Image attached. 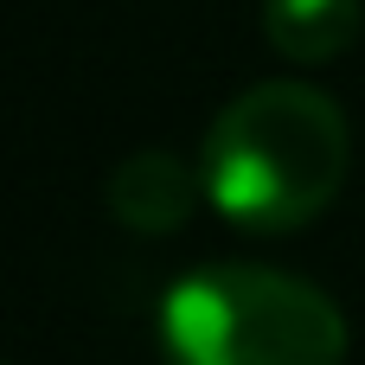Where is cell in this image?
Returning <instances> with one entry per match:
<instances>
[{
  "label": "cell",
  "instance_id": "cell-2",
  "mask_svg": "<svg viewBox=\"0 0 365 365\" xmlns=\"http://www.w3.org/2000/svg\"><path fill=\"white\" fill-rule=\"evenodd\" d=\"M160 353L173 365H346V314L308 276L212 263L160 295Z\"/></svg>",
  "mask_w": 365,
  "mask_h": 365
},
{
  "label": "cell",
  "instance_id": "cell-1",
  "mask_svg": "<svg viewBox=\"0 0 365 365\" xmlns=\"http://www.w3.org/2000/svg\"><path fill=\"white\" fill-rule=\"evenodd\" d=\"M346 167H353V128L340 103L295 77L237 90L199 141L205 205L263 237L314 225L340 199Z\"/></svg>",
  "mask_w": 365,
  "mask_h": 365
},
{
  "label": "cell",
  "instance_id": "cell-3",
  "mask_svg": "<svg viewBox=\"0 0 365 365\" xmlns=\"http://www.w3.org/2000/svg\"><path fill=\"white\" fill-rule=\"evenodd\" d=\"M103 199H109V212L128 231H180L192 218V205L205 199V180H199V167H186V160L154 148V154H128L109 173Z\"/></svg>",
  "mask_w": 365,
  "mask_h": 365
},
{
  "label": "cell",
  "instance_id": "cell-4",
  "mask_svg": "<svg viewBox=\"0 0 365 365\" xmlns=\"http://www.w3.org/2000/svg\"><path fill=\"white\" fill-rule=\"evenodd\" d=\"M359 0H263V32L282 58H302V64H321V58H340L359 32Z\"/></svg>",
  "mask_w": 365,
  "mask_h": 365
}]
</instances>
